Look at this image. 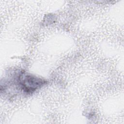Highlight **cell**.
Instances as JSON below:
<instances>
[{
	"label": "cell",
	"instance_id": "1",
	"mask_svg": "<svg viewBox=\"0 0 124 124\" xmlns=\"http://www.w3.org/2000/svg\"><path fill=\"white\" fill-rule=\"evenodd\" d=\"M18 82L21 88L26 93H32L44 84L43 79L26 73L20 75Z\"/></svg>",
	"mask_w": 124,
	"mask_h": 124
}]
</instances>
